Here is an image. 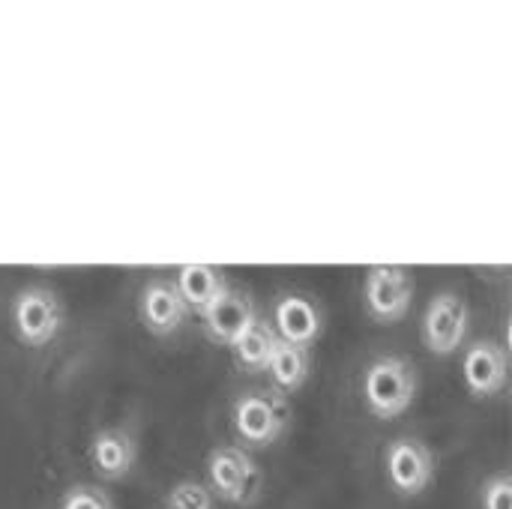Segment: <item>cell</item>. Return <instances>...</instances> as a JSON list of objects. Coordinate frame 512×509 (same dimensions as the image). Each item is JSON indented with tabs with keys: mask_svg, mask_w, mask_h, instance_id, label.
<instances>
[{
	"mask_svg": "<svg viewBox=\"0 0 512 509\" xmlns=\"http://www.w3.org/2000/svg\"><path fill=\"white\" fill-rule=\"evenodd\" d=\"M138 444L129 429H99L90 441V468L105 483H120L135 471Z\"/></svg>",
	"mask_w": 512,
	"mask_h": 509,
	"instance_id": "cell-11",
	"label": "cell"
},
{
	"mask_svg": "<svg viewBox=\"0 0 512 509\" xmlns=\"http://www.w3.org/2000/svg\"><path fill=\"white\" fill-rule=\"evenodd\" d=\"M255 306L246 294L240 291H225L222 297H216L204 312H201V324H204V333L213 345L219 348H231L243 330L255 321Z\"/></svg>",
	"mask_w": 512,
	"mask_h": 509,
	"instance_id": "cell-12",
	"label": "cell"
},
{
	"mask_svg": "<svg viewBox=\"0 0 512 509\" xmlns=\"http://www.w3.org/2000/svg\"><path fill=\"white\" fill-rule=\"evenodd\" d=\"M174 285H177L183 303L189 306V312H195V315H201L216 297H222L228 291V279L216 267H204V264L180 267Z\"/></svg>",
	"mask_w": 512,
	"mask_h": 509,
	"instance_id": "cell-15",
	"label": "cell"
},
{
	"mask_svg": "<svg viewBox=\"0 0 512 509\" xmlns=\"http://www.w3.org/2000/svg\"><path fill=\"white\" fill-rule=\"evenodd\" d=\"M480 509H512V477L507 471H498L483 483Z\"/></svg>",
	"mask_w": 512,
	"mask_h": 509,
	"instance_id": "cell-18",
	"label": "cell"
},
{
	"mask_svg": "<svg viewBox=\"0 0 512 509\" xmlns=\"http://www.w3.org/2000/svg\"><path fill=\"white\" fill-rule=\"evenodd\" d=\"M384 474L399 498H420L438 477V459L423 438L402 435L384 450Z\"/></svg>",
	"mask_w": 512,
	"mask_h": 509,
	"instance_id": "cell-5",
	"label": "cell"
},
{
	"mask_svg": "<svg viewBox=\"0 0 512 509\" xmlns=\"http://www.w3.org/2000/svg\"><path fill=\"white\" fill-rule=\"evenodd\" d=\"M363 405L366 411L381 420H399L411 411L420 393V375L408 357L399 354H381L375 357L363 372Z\"/></svg>",
	"mask_w": 512,
	"mask_h": 509,
	"instance_id": "cell-1",
	"label": "cell"
},
{
	"mask_svg": "<svg viewBox=\"0 0 512 509\" xmlns=\"http://www.w3.org/2000/svg\"><path fill=\"white\" fill-rule=\"evenodd\" d=\"M363 306L375 324H402L414 306V279L402 267H372L363 282Z\"/></svg>",
	"mask_w": 512,
	"mask_h": 509,
	"instance_id": "cell-7",
	"label": "cell"
},
{
	"mask_svg": "<svg viewBox=\"0 0 512 509\" xmlns=\"http://www.w3.org/2000/svg\"><path fill=\"white\" fill-rule=\"evenodd\" d=\"M57 509H114V501L105 495V489L90 486V483H78V486H69L63 492Z\"/></svg>",
	"mask_w": 512,
	"mask_h": 509,
	"instance_id": "cell-17",
	"label": "cell"
},
{
	"mask_svg": "<svg viewBox=\"0 0 512 509\" xmlns=\"http://www.w3.org/2000/svg\"><path fill=\"white\" fill-rule=\"evenodd\" d=\"M264 375H270V384H273V390L279 396L297 393V390H303V384L312 375V351L288 345V342L279 339L273 354H270V363H267Z\"/></svg>",
	"mask_w": 512,
	"mask_h": 509,
	"instance_id": "cell-13",
	"label": "cell"
},
{
	"mask_svg": "<svg viewBox=\"0 0 512 509\" xmlns=\"http://www.w3.org/2000/svg\"><path fill=\"white\" fill-rule=\"evenodd\" d=\"M189 306L183 303L177 285L171 279H153L144 285L138 297V318L144 330L156 339L174 336L186 321H189Z\"/></svg>",
	"mask_w": 512,
	"mask_h": 509,
	"instance_id": "cell-9",
	"label": "cell"
},
{
	"mask_svg": "<svg viewBox=\"0 0 512 509\" xmlns=\"http://www.w3.org/2000/svg\"><path fill=\"white\" fill-rule=\"evenodd\" d=\"M462 381L474 399H495L507 390L510 357L495 339H477L468 345L462 360Z\"/></svg>",
	"mask_w": 512,
	"mask_h": 509,
	"instance_id": "cell-8",
	"label": "cell"
},
{
	"mask_svg": "<svg viewBox=\"0 0 512 509\" xmlns=\"http://www.w3.org/2000/svg\"><path fill=\"white\" fill-rule=\"evenodd\" d=\"M165 509H213V495L204 483L198 480H180L168 498H165Z\"/></svg>",
	"mask_w": 512,
	"mask_h": 509,
	"instance_id": "cell-16",
	"label": "cell"
},
{
	"mask_svg": "<svg viewBox=\"0 0 512 509\" xmlns=\"http://www.w3.org/2000/svg\"><path fill=\"white\" fill-rule=\"evenodd\" d=\"M204 474L210 483V495H216L234 507L255 504V498L261 492V468L252 459V453L237 444L213 447L207 453Z\"/></svg>",
	"mask_w": 512,
	"mask_h": 509,
	"instance_id": "cell-3",
	"label": "cell"
},
{
	"mask_svg": "<svg viewBox=\"0 0 512 509\" xmlns=\"http://www.w3.org/2000/svg\"><path fill=\"white\" fill-rule=\"evenodd\" d=\"M288 420V402L276 390H249L231 405V429L243 450L273 447L288 432Z\"/></svg>",
	"mask_w": 512,
	"mask_h": 509,
	"instance_id": "cell-2",
	"label": "cell"
},
{
	"mask_svg": "<svg viewBox=\"0 0 512 509\" xmlns=\"http://www.w3.org/2000/svg\"><path fill=\"white\" fill-rule=\"evenodd\" d=\"M273 330L282 342L312 351L324 333V315L315 300L303 294H282L273 306Z\"/></svg>",
	"mask_w": 512,
	"mask_h": 509,
	"instance_id": "cell-10",
	"label": "cell"
},
{
	"mask_svg": "<svg viewBox=\"0 0 512 509\" xmlns=\"http://www.w3.org/2000/svg\"><path fill=\"white\" fill-rule=\"evenodd\" d=\"M276 342H279V336H276L273 324L264 321V318H255L228 351H231V357H234V363H237L240 372H246V375H264Z\"/></svg>",
	"mask_w": 512,
	"mask_h": 509,
	"instance_id": "cell-14",
	"label": "cell"
},
{
	"mask_svg": "<svg viewBox=\"0 0 512 509\" xmlns=\"http://www.w3.org/2000/svg\"><path fill=\"white\" fill-rule=\"evenodd\" d=\"M12 330H15V339L24 345V348H45L57 339V333L63 330V303L60 297L45 288V285H30L24 291L15 294L12 300Z\"/></svg>",
	"mask_w": 512,
	"mask_h": 509,
	"instance_id": "cell-4",
	"label": "cell"
},
{
	"mask_svg": "<svg viewBox=\"0 0 512 509\" xmlns=\"http://www.w3.org/2000/svg\"><path fill=\"white\" fill-rule=\"evenodd\" d=\"M468 330H471V306L465 303V297L453 291H441L429 300L420 321V336L429 354L453 357L456 351H462Z\"/></svg>",
	"mask_w": 512,
	"mask_h": 509,
	"instance_id": "cell-6",
	"label": "cell"
}]
</instances>
